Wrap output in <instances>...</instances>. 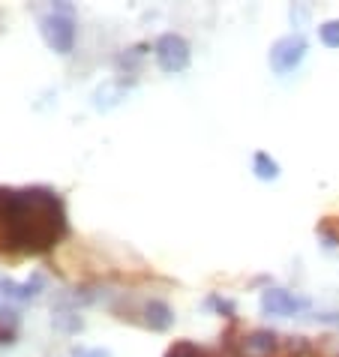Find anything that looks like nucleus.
Here are the masks:
<instances>
[{
  "label": "nucleus",
  "mask_w": 339,
  "mask_h": 357,
  "mask_svg": "<svg viewBox=\"0 0 339 357\" xmlns=\"http://www.w3.org/2000/svg\"><path fill=\"white\" fill-rule=\"evenodd\" d=\"M39 291H45V273H31V280L15 282V280H0V294L13 297V301H33Z\"/></svg>",
  "instance_id": "nucleus-8"
},
{
  "label": "nucleus",
  "mask_w": 339,
  "mask_h": 357,
  "mask_svg": "<svg viewBox=\"0 0 339 357\" xmlns=\"http://www.w3.org/2000/svg\"><path fill=\"white\" fill-rule=\"evenodd\" d=\"M66 202L52 186H13L0 220V250L13 255H48L66 237Z\"/></svg>",
  "instance_id": "nucleus-1"
},
{
  "label": "nucleus",
  "mask_w": 339,
  "mask_h": 357,
  "mask_svg": "<svg viewBox=\"0 0 339 357\" xmlns=\"http://www.w3.org/2000/svg\"><path fill=\"white\" fill-rule=\"evenodd\" d=\"M142 315H144L142 324L151 327V331H156V333L172 331V324H174V310L165 301H159V297H151V301L142 303Z\"/></svg>",
  "instance_id": "nucleus-7"
},
{
  "label": "nucleus",
  "mask_w": 339,
  "mask_h": 357,
  "mask_svg": "<svg viewBox=\"0 0 339 357\" xmlns=\"http://www.w3.org/2000/svg\"><path fill=\"white\" fill-rule=\"evenodd\" d=\"M153 57L163 73L177 75L193 63V48H189V43L181 33H163V36H156V43H153Z\"/></svg>",
  "instance_id": "nucleus-3"
},
{
  "label": "nucleus",
  "mask_w": 339,
  "mask_h": 357,
  "mask_svg": "<svg viewBox=\"0 0 339 357\" xmlns=\"http://www.w3.org/2000/svg\"><path fill=\"white\" fill-rule=\"evenodd\" d=\"M306 48H309V43H306V36H303V33H285V36H279L276 43L271 45V52H267L271 69H273L276 75L294 73V69L303 63Z\"/></svg>",
  "instance_id": "nucleus-4"
},
{
  "label": "nucleus",
  "mask_w": 339,
  "mask_h": 357,
  "mask_svg": "<svg viewBox=\"0 0 339 357\" xmlns=\"http://www.w3.org/2000/svg\"><path fill=\"white\" fill-rule=\"evenodd\" d=\"M225 345L234 357H271L279 349V336L273 331H249L241 340H228Z\"/></svg>",
  "instance_id": "nucleus-5"
},
{
  "label": "nucleus",
  "mask_w": 339,
  "mask_h": 357,
  "mask_svg": "<svg viewBox=\"0 0 339 357\" xmlns=\"http://www.w3.org/2000/svg\"><path fill=\"white\" fill-rule=\"evenodd\" d=\"M253 172H255L258 181H276V177H279V162L273 160L271 153L258 151V153L253 156Z\"/></svg>",
  "instance_id": "nucleus-12"
},
{
  "label": "nucleus",
  "mask_w": 339,
  "mask_h": 357,
  "mask_svg": "<svg viewBox=\"0 0 339 357\" xmlns=\"http://www.w3.org/2000/svg\"><path fill=\"white\" fill-rule=\"evenodd\" d=\"M258 303H262L264 315H282V319H285V315H297L301 310H306V306H309L306 297H297V294L285 291V289H276V285H273V289H264L262 301H258Z\"/></svg>",
  "instance_id": "nucleus-6"
},
{
  "label": "nucleus",
  "mask_w": 339,
  "mask_h": 357,
  "mask_svg": "<svg viewBox=\"0 0 339 357\" xmlns=\"http://www.w3.org/2000/svg\"><path fill=\"white\" fill-rule=\"evenodd\" d=\"M69 357H114L112 354V349H87V345H73V349H69Z\"/></svg>",
  "instance_id": "nucleus-16"
},
{
  "label": "nucleus",
  "mask_w": 339,
  "mask_h": 357,
  "mask_svg": "<svg viewBox=\"0 0 339 357\" xmlns=\"http://www.w3.org/2000/svg\"><path fill=\"white\" fill-rule=\"evenodd\" d=\"M318 39L327 48H339V18H331V22H324L318 27Z\"/></svg>",
  "instance_id": "nucleus-14"
},
{
  "label": "nucleus",
  "mask_w": 339,
  "mask_h": 357,
  "mask_svg": "<svg viewBox=\"0 0 339 357\" xmlns=\"http://www.w3.org/2000/svg\"><path fill=\"white\" fill-rule=\"evenodd\" d=\"M207 306H211V310H216L219 315H225V319H234V315H237V303L228 301V297H219V294L207 297Z\"/></svg>",
  "instance_id": "nucleus-15"
},
{
  "label": "nucleus",
  "mask_w": 339,
  "mask_h": 357,
  "mask_svg": "<svg viewBox=\"0 0 339 357\" xmlns=\"http://www.w3.org/2000/svg\"><path fill=\"white\" fill-rule=\"evenodd\" d=\"M93 99H96V108H99V112H108V108L117 105V102L123 99V82H105L103 87H96Z\"/></svg>",
  "instance_id": "nucleus-10"
},
{
  "label": "nucleus",
  "mask_w": 339,
  "mask_h": 357,
  "mask_svg": "<svg viewBox=\"0 0 339 357\" xmlns=\"http://www.w3.org/2000/svg\"><path fill=\"white\" fill-rule=\"evenodd\" d=\"M163 357H216V354L211 349H204V345H198V342L177 340L174 345H168V351Z\"/></svg>",
  "instance_id": "nucleus-13"
},
{
  "label": "nucleus",
  "mask_w": 339,
  "mask_h": 357,
  "mask_svg": "<svg viewBox=\"0 0 339 357\" xmlns=\"http://www.w3.org/2000/svg\"><path fill=\"white\" fill-rule=\"evenodd\" d=\"M9 192H13V186H0V220H3V211H6Z\"/></svg>",
  "instance_id": "nucleus-17"
},
{
  "label": "nucleus",
  "mask_w": 339,
  "mask_h": 357,
  "mask_svg": "<svg viewBox=\"0 0 339 357\" xmlns=\"http://www.w3.org/2000/svg\"><path fill=\"white\" fill-rule=\"evenodd\" d=\"M18 333V312L0 303V345H13Z\"/></svg>",
  "instance_id": "nucleus-11"
},
{
  "label": "nucleus",
  "mask_w": 339,
  "mask_h": 357,
  "mask_svg": "<svg viewBox=\"0 0 339 357\" xmlns=\"http://www.w3.org/2000/svg\"><path fill=\"white\" fill-rule=\"evenodd\" d=\"M52 324L57 327V331H63V333H78V331L84 327V321L78 319V312L73 310V306H66V303H61V306L54 310Z\"/></svg>",
  "instance_id": "nucleus-9"
},
{
  "label": "nucleus",
  "mask_w": 339,
  "mask_h": 357,
  "mask_svg": "<svg viewBox=\"0 0 339 357\" xmlns=\"http://www.w3.org/2000/svg\"><path fill=\"white\" fill-rule=\"evenodd\" d=\"M39 36L43 43L52 48L54 54H69L75 48V36H78V27H75V6L61 0V3H52L48 13L39 15Z\"/></svg>",
  "instance_id": "nucleus-2"
}]
</instances>
